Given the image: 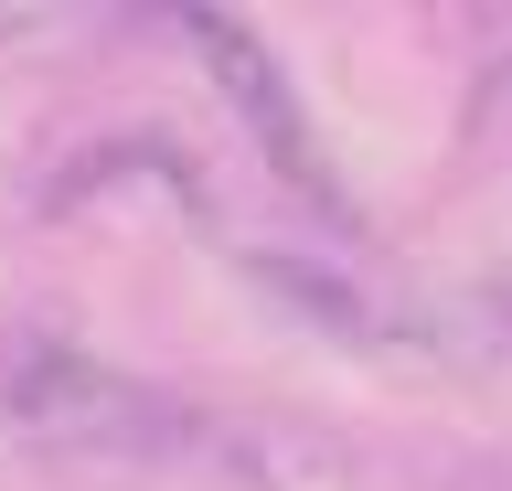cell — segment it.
<instances>
[{
	"label": "cell",
	"mask_w": 512,
	"mask_h": 491,
	"mask_svg": "<svg viewBox=\"0 0 512 491\" xmlns=\"http://www.w3.org/2000/svg\"><path fill=\"white\" fill-rule=\"evenodd\" d=\"M192 43H203V65H214V86L235 107H246V129H256V150L299 182V193H331L320 182V150H310V118L288 107V86H278V65H267V43L235 22V11H192Z\"/></svg>",
	"instance_id": "6da1fadb"
}]
</instances>
